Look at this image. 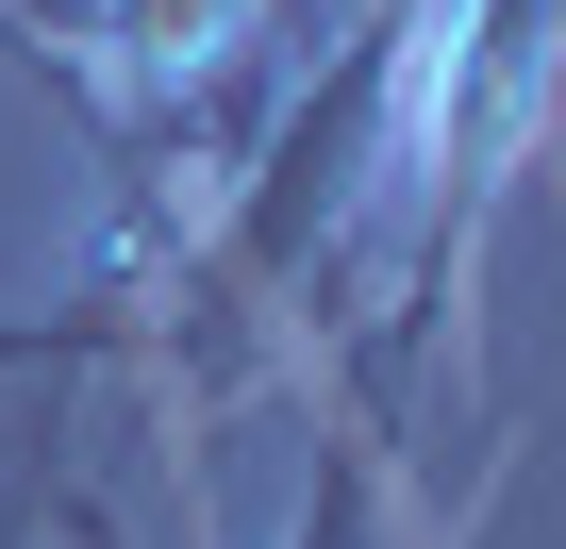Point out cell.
Wrapping results in <instances>:
<instances>
[{"label": "cell", "instance_id": "cell-2", "mask_svg": "<svg viewBox=\"0 0 566 549\" xmlns=\"http://www.w3.org/2000/svg\"><path fill=\"white\" fill-rule=\"evenodd\" d=\"M0 67H18L84 134V167H101V0H0Z\"/></svg>", "mask_w": 566, "mask_h": 549}, {"label": "cell", "instance_id": "cell-4", "mask_svg": "<svg viewBox=\"0 0 566 549\" xmlns=\"http://www.w3.org/2000/svg\"><path fill=\"white\" fill-rule=\"evenodd\" d=\"M101 334H117L101 300H84V317H0V367H67V350H101Z\"/></svg>", "mask_w": 566, "mask_h": 549}, {"label": "cell", "instance_id": "cell-1", "mask_svg": "<svg viewBox=\"0 0 566 549\" xmlns=\"http://www.w3.org/2000/svg\"><path fill=\"white\" fill-rule=\"evenodd\" d=\"M549 101H566V0H450V18H433V51H417V134H400V200H384L400 284H384V334H367V450L400 433L433 334L467 317L483 217H500V183L533 167Z\"/></svg>", "mask_w": 566, "mask_h": 549}, {"label": "cell", "instance_id": "cell-3", "mask_svg": "<svg viewBox=\"0 0 566 549\" xmlns=\"http://www.w3.org/2000/svg\"><path fill=\"white\" fill-rule=\"evenodd\" d=\"M283 549H384V450H367V433L301 483V532H283Z\"/></svg>", "mask_w": 566, "mask_h": 549}]
</instances>
